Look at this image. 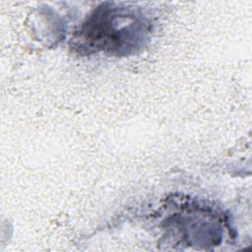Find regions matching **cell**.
Instances as JSON below:
<instances>
[{
    "instance_id": "1",
    "label": "cell",
    "mask_w": 252,
    "mask_h": 252,
    "mask_svg": "<svg viewBox=\"0 0 252 252\" xmlns=\"http://www.w3.org/2000/svg\"><path fill=\"white\" fill-rule=\"evenodd\" d=\"M144 30L136 15L125 9L98 8L81 31L80 41L94 50L132 47Z\"/></svg>"
}]
</instances>
